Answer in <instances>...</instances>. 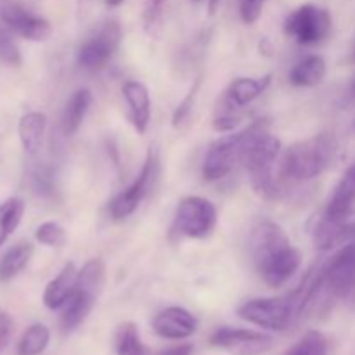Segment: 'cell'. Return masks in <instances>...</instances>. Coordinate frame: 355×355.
<instances>
[{"mask_svg":"<svg viewBox=\"0 0 355 355\" xmlns=\"http://www.w3.org/2000/svg\"><path fill=\"white\" fill-rule=\"evenodd\" d=\"M250 257L267 286L281 288L300 269L302 255L279 224L262 220L252 229Z\"/></svg>","mask_w":355,"mask_h":355,"instance_id":"1","label":"cell"},{"mask_svg":"<svg viewBox=\"0 0 355 355\" xmlns=\"http://www.w3.org/2000/svg\"><path fill=\"white\" fill-rule=\"evenodd\" d=\"M336 153L338 142L335 135L324 132L290 146L281 155L277 166L288 182H307L322 175L333 165Z\"/></svg>","mask_w":355,"mask_h":355,"instance_id":"2","label":"cell"},{"mask_svg":"<svg viewBox=\"0 0 355 355\" xmlns=\"http://www.w3.org/2000/svg\"><path fill=\"white\" fill-rule=\"evenodd\" d=\"M281 141L267 130L262 120L241 132L239 163L248 172L250 180L262 179L274 172V165L281 158Z\"/></svg>","mask_w":355,"mask_h":355,"instance_id":"3","label":"cell"},{"mask_svg":"<svg viewBox=\"0 0 355 355\" xmlns=\"http://www.w3.org/2000/svg\"><path fill=\"white\" fill-rule=\"evenodd\" d=\"M238 315L259 328L269 331H286L295 321H298L297 311L291 297L253 298L238 307Z\"/></svg>","mask_w":355,"mask_h":355,"instance_id":"4","label":"cell"},{"mask_svg":"<svg viewBox=\"0 0 355 355\" xmlns=\"http://www.w3.org/2000/svg\"><path fill=\"white\" fill-rule=\"evenodd\" d=\"M333 17L329 10L314 3H305L295 9L284 21V33L300 45H315L329 37Z\"/></svg>","mask_w":355,"mask_h":355,"instance_id":"5","label":"cell"},{"mask_svg":"<svg viewBox=\"0 0 355 355\" xmlns=\"http://www.w3.org/2000/svg\"><path fill=\"white\" fill-rule=\"evenodd\" d=\"M217 225V208L201 196H187L180 200L173 218V234L191 239H203L214 232Z\"/></svg>","mask_w":355,"mask_h":355,"instance_id":"6","label":"cell"},{"mask_svg":"<svg viewBox=\"0 0 355 355\" xmlns=\"http://www.w3.org/2000/svg\"><path fill=\"white\" fill-rule=\"evenodd\" d=\"M156 177H158V153H156L155 148H149L148 155H146L144 166H142L141 173L134 180V184L128 186L125 191H121L120 194H116L113 201H111V217L114 220H123V218L130 217L137 210L139 205L151 193Z\"/></svg>","mask_w":355,"mask_h":355,"instance_id":"7","label":"cell"},{"mask_svg":"<svg viewBox=\"0 0 355 355\" xmlns=\"http://www.w3.org/2000/svg\"><path fill=\"white\" fill-rule=\"evenodd\" d=\"M355 281V241H349L324 266L322 293L329 305L342 300Z\"/></svg>","mask_w":355,"mask_h":355,"instance_id":"8","label":"cell"},{"mask_svg":"<svg viewBox=\"0 0 355 355\" xmlns=\"http://www.w3.org/2000/svg\"><path fill=\"white\" fill-rule=\"evenodd\" d=\"M121 42V26L118 21H106L92 38L78 51V64L89 71H99L118 51Z\"/></svg>","mask_w":355,"mask_h":355,"instance_id":"9","label":"cell"},{"mask_svg":"<svg viewBox=\"0 0 355 355\" xmlns=\"http://www.w3.org/2000/svg\"><path fill=\"white\" fill-rule=\"evenodd\" d=\"M0 21L12 33L31 42H45L52 35L51 23L17 0H0Z\"/></svg>","mask_w":355,"mask_h":355,"instance_id":"10","label":"cell"},{"mask_svg":"<svg viewBox=\"0 0 355 355\" xmlns=\"http://www.w3.org/2000/svg\"><path fill=\"white\" fill-rule=\"evenodd\" d=\"M210 343L234 355H262L274 347L270 336L239 328H220L210 336Z\"/></svg>","mask_w":355,"mask_h":355,"instance_id":"11","label":"cell"},{"mask_svg":"<svg viewBox=\"0 0 355 355\" xmlns=\"http://www.w3.org/2000/svg\"><path fill=\"white\" fill-rule=\"evenodd\" d=\"M239 144H241V132L215 141L203 159V166H201L203 179L208 182H215L227 177L236 163H239Z\"/></svg>","mask_w":355,"mask_h":355,"instance_id":"12","label":"cell"},{"mask_svg":"<svg viewBox=\"0 0 355 355\" xmlns=\"http://www.w3.org/2000/svg\"><path fill=\"white\" fill-rule=\"evenodd\" d=\"M196 318L184 307H166L155 315L153 329L165 340H184L196 333Z\"/></svg>","mask_w":355,"mask_h":355,"instance_id":"13","label":"cell"},{"mask_svg":"<svg viewBox=\"0 0 355 355\" xmlns=\"http://www.w3.org/2000/svg\"><path fill=\"white\" fill-rule=\"evenodd\" d=\"M355 236V222L349 218H329L322 215L314 229V245L318 250H331L343 246Z\"/></svg>","mask_w":355,"mask_h":355,"instance_id":"14","label":"cell"},{"mask_svg":"<svg viewBox=\"0 0 355 355\" xmlns=\"http://www.w3.org/2000/svg\"><path fill=\"white\" fill-rule=\"evenodd\" d=\"M121 92H123L125 101L128 104L132 125H134V128L139 134H146L149 127V120H151V97H149V90L146 89L144 83L128 80L121 87Z\"/></svg>","mask_w":355,"mask_h":355,"instance_id":"15","label":"cell"},{"mask_svg":"<svg viewBox=\"0 0 355 355\" xmlns=\"http://www.w3.org/2000/svg\"><path fill=\"white\" fill-rule=\"evenodd\" d=\"M76 279H78V270L73 262H68L58 276L45 286L44 290V305L51 311H58L66 305V302L73 297L76 290Z\"/></svg>","mask_w":355,"mask_h":355,"instance_id":"16","label":"cell"},{"mask_svg":"<svg viewBox=\"0 0 355 355\" xmlns=\"http://www.w3.org/2000/svg\"><path fill=\"white\" fill-rule=\"evenodd\" d=\"M99 295L92 293L89 290H83V288L76 286L73 297L66 302V305L62 307L61 319H59V326H61L62 333H71L75 331L78 326L83 324L89 314L92 312L94 304H96V298Z\"/></svg>","mask_w":355,"mask_h":355,"instance_id":"17","label":"cell"},{"mask_svg":"<svg viewBox=\"0 0 355 355\" xmlns=\"http://www.w3.org/2000/svg\"><path fill=\"white\" fill-rule=\"evenodd\" d=\"M270 78H272V75H263L260 78H248V76L236 78L229 83L227 90H225L222 97L229 104L243 110V107L252 104L257 97H260L266 92L267 87L270 85Z\"/></svg>","mask_w":355,"mask_h":355,"instance_id":"18","label":"cell"},{"mask_svg":"<svg viewBox=\"0 0 355 355\" xmlns=\"http://www.w3.org/2000/svg\"><path fill=\"white\" fill-rule=\"evenodd\" d=\"M355 207V163L347 168L342 180L335 187L331 200L326 207L324 217L329 218H349L352 217Z\"/></svg>","mask_w":355,"mask_h":355,"instance_id":"19","label":"cell"},{"mask_svg":"<svg viewBox=\"0 0 355 355\" xmlns=\"http://www.w3.org/2000/svg\"><path fill=\"white\" fill-rule=\"evenodd\" d=\"M45 128H47V116L40 111H30L19 118L17 134H19L21 146L28 155H37L38 149L42 148Z\"/></svg>","mask_w":355,"mask_h":355,"instance_id":"20","label":"cell"},{"mask_svg":"<svg viewBox=\"0 0 355 355\" xmlns=\"http://www.w3.org/2000/svg\"><path fill=\"white\" fill-rule=\"evenodd\" d=\"M326 61L318 54H311L293 66L290 73V82L295 87H318L326 78Z\"/></svg>","mask_w":355,"mask_h":355,"instance_id":"21","label":"cell"},{"mask_svg":"<svg viewBox=\"0 0 355 355\" xmlns=\"http://www.w3.org/2000/svg\"><path fill=\"white\" fill-rule=\"evenodd\" d=\"M33 257V245L28 241H21L10 246L0 259V281L7 283L19 276Z\"/></svg>","mask_w":355,"mask_h":355,"instance_id":"22","label":"cell"},{"mask_svg":"<svg viewBox=\"0 0 355 355\" xmlns=\"http://www.w3.org/2000/svg\"><path fill=\"white\" fill-rule=\"evenodd\" d=\"M92 104V94L87 89H80L69 97L62 113V130L66 135H75L85 120L89 107Z\"/></svg>","mask_w":355,"mask_h":355,"instance_id":"23","label":"cell"},{"mask_svg":"<svg viewBox=\"0 0 355 355\" xmlns=\"http://www.w3.org/2000/svg\"><path fill=\"white\" fill-rule=\"evenodd\" d=\"M114 350L118 355H153L142 343L139 329L134 322H123L114 335Z\"/></svg>","mask_w":355,"mask_h":355,"instance_id":"24","label":"cell"},{"mask_svg":"<svg viewBox=\"0 0 355 355\" xmlns=\"http://www.w3.org/2000/svg\"><path fill=\"white\" fill-rule=\"evenodd\" d=\"M51 342V331L45 324H31L26 328V331L21 335L19 342H17L16 354L17 355H40L49 347Z\"/></svg>","mask_w":355,"mask_h":355,"instance_id":"25","label":"cell"},{"mask_svg":"<svg viewBox=\"0 0 355 355\" xmlns=\"http://www.w3.org/2000/svg\"><path fill=\"white\" fill-rule=\"evenodd\" d=\"M24 215V201L21 198H9L0 205V246L10 238Z\"/></svg>","mask_w":355,"mask_h":355,"instance_id":"26","label":"cell"},{"mask_svg":"<svg viewBox=\"0 0 355 355\" xmlns=\"http://www.w3.org/2000/svg\"><path fill=\"white\" fill-rule=\"evenodd\" d=\"M106 279V266L101 259H92L78 270L76 286L99 295Z\"/></svg>","mask_w":355,"mask_h":355,"instance_id":"27","label":"cell"},{"mask_svg":"<svg viewBox=\"0 0 355 355\" xmlns=\"http://www.w3.org/2000/svg\"><path fill=\"white\" fill-rule=\"evenodd\" d=\"M166 6H168V0H146L144 10H142V23H144V30L149 37L158 38L162 35Z\"/></svg>","mask_w":355,"mask_h":355,"instance_id":"28","label":"cell"},{"mask_svg":"<svg viewBox=\"0 0 355 355\" xmlns=\"http://www.w3.org/2000/svg\"><path fill=\"white\" fill-rule=\"evenodd\" d=\"M243 121V110L232 106L227 101L222 97L218 101V106L215 110L214 116V128L220 134H227V132H232L236 127H239V123Z\"/></svg>","mask_w":355,"mask_h":355,"instance_id":"29","label":"cell"},{"mask_svg":"<svg viewBox=\"0 0 355 355\" xmlns=\"http://www.w3.org/2000/svg\"><path fill=\"white\" fill-rule=\"evenodd\" d=\"M284 355H328V340L319 331H307Z\"/></svg>","mask_w":355,"mask_h":355,"instance_id":"30","label":"cell"},{"mask_svg":"<svg viewBox=\"0 0 355 355\" xmlns=\"http://www.w3.org/2000/svg\"><path fill=\"white\" fill-rule=\"evenodd\" d=\"M35 239H37L40 245L52 246V248H59V246H64L68 241V234H66V229L61 224L54 220L44 222L37 227L35 231Z\"/></svg>","mask_w":355,"mask_h":355,"instance_id":"31","label":"cell"},{"mask_svg":"<svg viewBox=\"0 0 355 355\" xmlns=\"http://www.w3.org/2000/svg\"><path fill=\"white\" fill-rule=\"evenodd\" d=\"M0 61L7 66H12V68L23 64V55H21L16 40L10 35L9 28L3 26H0Z\"/></svg>","mask_w":355,"mask_h":355,"instance_id":"32","label":"cell"},{"mask_svg":"<svg viewBox=\"0 0 355 355\" xmlns=\"http://www.w3.org/2000/svg\"><path fill=\"white\" fill-rule=\"evenodd\" d=\"M31 186H33L35 193L40 196L49 198L54 194V173L49 166H37L31 172Z\"/></svg>","mask_w":355,"mask_h":355,"instance_id":"33","label":"cell"},{"mask_svg":"<svg viewBox=\"0 0 355 355\" xmlns=\"http://www.w3.org/2000/svg\"><path fill=\"white\" fill-rule=\"evenodd\" d=\"M200 85H201V80L198 78L196 82H194L193 89L189 90V94L186 96V99L182 101V103L177 106L175 113H173V118H172V123L173 127L179 128L182 127L184 123H186L187 120H189L191 113H193V106H194V99L198 97V90H200Z\"/></svg>","mask_w":355,"mask_h":355,"instance_id":"34","label":"cell"},{"mask_svg":"<svg viewBox=\"0 0 355 355\" xmlns=\"http://www.w3.org/2000/svg\"><path fill=\"white\" fill-rule=\"evenodd\" d=\"M266 0H239V16L245 24H255L260 19Z\"/></svg>","mask_w":355,"mask_h":355,"instance_id":"35","label":"cell"},{"mask_svg":"<svg viewBox=\"0 0 355 355\" xmlns=\"http://www.w3.org/2000/svg\"><path fill=\"white\" fill-rule=\"evenodd\" d=\"M12 318L6 311L0 309V350L6 349V345L9 343L10 335H12Z\"/></svg>","mask_w":355,"mask_h":355,"instance_id":"36","label":"cell"},{"mask_svg":"<svg viewBox=\"0 0 355 355\" xmlns=\"http://www.w3.org/2000/svg\"><path fill=\"white\" fill-rule=\"evenodd\" d=\"M191 352H193V345L191 343H184V345L170 347V349L162 350V352L156 355H191Z\"/></svg>","mask_w":355,"mask_h":355,"instance_id":"37","label":"cell"},{"mask_svg":"<svg viewBox=\"0 0 355 355\" xmlns=\"http://www.w3.org/2000/svg\"><path fill=\"white\" fill-rule=\"evenodd\" d=\"M343 304H345L350 311L355 312V281H354L352 286H350L349 293H347L345 298H343Z\"/></svg>","mask_w":355,"mask_h":355,"instance_id":"38","label":"cell"},{"mask_svg":"<svg viewBox=\"0 0 355 355\" xmlns=\"http://www.w3.org/2000/svg\"><path fill=\"white\" fill-rule=\"evenodd\" d=\"M107 7H118L125 2V0H104Z\"/></svg>","mask_w":355,"mask_h":355,"instance_id":"39","label":"cell"},{"mask_svg":"<svg viewBox=\"0 0 355 355\" xmlns=\"http://www.w3.org/2000/svg\"><path fill=\"white\" fill-rule=\"evenodd\" d=\"M352 130H354V134H355V116H354V121H352Z\"/></svg>","mask_w":355,"mask_h":355,"instance_id":"40","label":"cell"},{"mask_svg":"<svg viewBox=\"0 0 355 355\" xmlns=\"http://www.w3.org/2000/svg\"><path fill=\"white\" fill-rule=\"evenodd\" d=\"M352 55H354V61H355V42H354V52H352Z\"/></svg>","mask_w":355,"mask_h":355,"instance_id":"41","label":"cell"},{"mask_svg":"<svg viewBox=\"0 0 355 355\" xmlns=\"http://www.w3.org/2000/svg\"><path fill=\"white\" fill-rule=\"evenodd\" d=\"M352 94L355 96V82H354V85H352Z\"/></svg>","mask_w":355,"mask_h":355,"instance_id":"42","label":"cell"},{"mask_svg":"<svg viewBox=\"0 0 355 355\" xmlns=\"http://www.w3.org/2000/svg\"><path fill=\"white\" fill-rule=\"evenodd\" d=\"M193 2H201V0H193Z\"/></svg>","mask_w":355,"mask_h":355,"instance_id":"43","label":"cell"}]
</instances>
